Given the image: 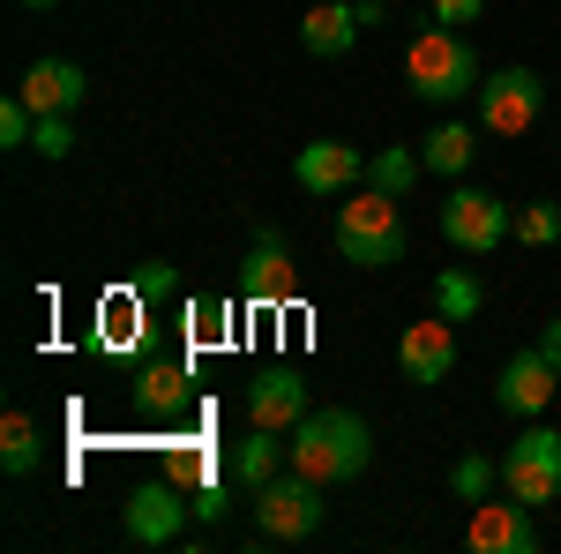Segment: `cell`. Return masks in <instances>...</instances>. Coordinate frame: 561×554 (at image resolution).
<instances>
[{"instance_id": "cell-1", "label": "cell", "mask_w": 561, "mask_h": 554, "mask_svg": "<svg viewBox=\"0 0 561 554\" xmlns=\"http://www.w3.org/2000/svg\"><path fill=\"white\" fill-rule=\"evenodd\" d=\"M285 465L314 479V487H345L359 472L375 465V427L345 412V405H330V412H307L293 434H285Z\"/></svg>"}, {"instance_id": "cell-2", "label": "cell", "mask_w": 561, "mask_h": 554, "mask_svg": "<svg viewBox=\"0 0 561 554\" xmlns=\"http://www.w3.org/2000/svg\"><path fill=\"white\" fill-rule=\"evenodd\" d=\"M404 83H412L420 105H465V98H479L486 68H479L465 31L427 23V31H412V45H404Z\"/></svg>"}, {"instance_id": "cell-3", "label": "cell", "mask_w": 561, "mask_h": 554, "mask_svg": "<svg viewBox=\"0 0 561 554\" xmlns=\"http://www.w3.org/2000/svg\"><path fill=\"white\" fill-rule=\"evenodd\" d=\"M404 240H412V225H404V195L352 188L345 211H337V256L359 262V270H389V262H404Z\"/></svg>"}, {"instance_id": "cell-4", "label": "cell", "mask_w": 561, "mask_h": 554, "mask_svg": "<svg viewBox=\"0 0 561 554\" xmlns=\"http://www.w3.org/2000/svg\"><path fill=\"white\" fill-rule=\"evenodd\" d=\"M322 495H330V487H314V479H300V472L285 465L270 487H255V540H270V547H300V540H314L322 517H330Z\"/></svg>"}, {"instance_id": "cell-5", "label": "cell", "mask_w": 561, "mask_h": 554, "mask_svg": "<svg viewBox=\"0 0 561 554\" xmlns=\"http://www.w3.org/2000/svg\"><path fill=\"white\" fill-rule=\"evenodd\" d=\"M502 495H517L531 510L561 502V427H524L517 442L502 450Z\"/></svg>"}, {"instance_id": "cell-6", "label": "cell", "mask_w": 561, "mask_h": 554, "mask_svg": "<svg viewBox=\"0 0 561 554\" xmlns=\"http://www.w3.org/2000/svg\"><path fill=\"white\" fill-rule=\"evenodd\" d=\"M187 524H195V510H187V495H180L173 472H165V479H142V487L128 495V510H121L128 547H180Z\"/></svg>"}, {"instance_id": "cell-7", "label": "cell", "mask_w": 561, "mask_h": 554, "mask_svg": "<svg viewBox=\"0 0 561 554\" xmlns=\"http://www.w3.org/2000/svg\"><path fill=\"white\" fill-rule=\"evenodd\" d=\"M510 217H517V211H510L502 195H486V188H465V180H457V188L442 195V240L465 248V256H494V248L510 240Z\"/></svg>"}, {"instance_id": "cell-8", "label": "cell", "mask_w": 561, "mask_h": 554, "mask_svg": "<svg viewBox=\"0 0 561 554\" xmlns=\"http://www.w3.org/2000/svg\"><path fill=\"white\" fill-rule=\"evenodd\" d=\"M539 113H547V76H531V68H494L479 83V128L486 135H524Z\"/></svg>"}, {"instance_id": "cell-9", "label": "cell", "mask_w": 561, "mask_h": 554, "mask_svg": "<svg viewBox=\"0 0 561 554\" xmlns=\"http://www.w3.org/2000/svg\"><path fill=\"white\" fill-rule=\"evenodd\" d=\"M457 360H465V344H457V323H449V315L404 323V338H397V368H404V383H420V389L449 383Z\"/></svg>"}, {"instance_id": "cell-10", "label": "cell", "mask_w": 561, "mask_h": 554, "mask_svg": "<svg viewBox=\"0 0 561 554\" xmlns=\"http://www.w3.org/2000/svg\"><path fill=\"white\" fill-rule=\"evenodd\" d=\"M465 547L472 554H531L539 547V524H531V502H517V495H486V502H472V517H465Z\"/></svg>"}, {"instance_id": "cell-11", "label": "cell", "mask_w": 561, "mask_h": 554, "mask_svg": "<svg viewBox=\"0 0 561 554\" xmlns=\"http://www.w3.org/2000/svg\"><path fill=\"white\" fill-rule=\"evenodd\" d=\"M554 389H561V368L539 352V344H524L517 360L502 368V383H494V405H502L510 420H539V412L554 405Z\"/></svg>"}, {"instance_id": "cell-12", "label": "cell", "mask_w": 561, "mask_h": 554, "mask_svg": "<svg viewBox=\"0 0 561 554\" xmlns=\"http://www.w3.org/2000/svg\"><path fill=\"white\" fill-rule=\"evenodd\" d=\"M293 180H300L307 195H352V188L367 180V158H359L352 143H337V135H322V143H300Z\"/></svg>"}, {"instance_id": "cell-13", "label": "cell", "mask_w": 561, "mask_h": 554, "mask_svg": "<svg viewBox=\"0 0 561 554\" xmlns=\"http://www.w3.org/2000/svg\"><path fill=\"white\" fill-rule=\"evenodd\" d=\"M314 405H307V375L300 368H262L255 383H248V420L255 427H277V434H293Z\"/></svg>"}, {"instance_id": "cell-14", "label": "cell", "mask_w": 561, "mask_h": 554, "mask_svg": "<svg viewBox=\"0 0 561 554\" xmlns=\"http://www.w3.org/2000/svg\"><path fill=\"white\" fill-rule=\"evenodd\" d=\"M240 293H248V307H285L293 299V248L270 225H255V248L240 262Z\"/></svg>"}, {"instance_id": "cell-15", "label": "cell", "mask_w": 561, "mask_h": 554, "mask_svg": "<svg viewBox=\"0 0 561 554\" xmlns=\"http://www.w3.org/2000/svg\"><path fill=\"white\" fill-rule=\"evenodd\" d=\"M195 405V368L187 360H142L135 375V412L142 420H180Z\"/></svg>"}, {"instance_id": "cell-16", "label": "cell", "mask_w": 561, "mask_h": 554, "mask_svg": "<svg viewBox=\"0 0 561 554\" xmlns=\"http://www.w3.org/2000/svg\"><path fill=\"white\" fill-rule=\"evenodd\" d=\"M15 98H23L31 113H76V105L90 98V76L76 68V60H31L23 83H15Z\"/></svg>"}, {"instance_id": "cell-17", "label": "cell", "mask_w": 561, "mask_h": 554, "mask_svg": "<svg viewBox=\"0 0 561 554\" xmlns=\"http://www.w3.org/2000/svg\"><path fill=\"white\" fill-rule=\"evenodd\" d=\"M367 31V15H359V0H322V8H307L300 15V45L314 60H345L352 45Z\"/></svg>"}, {"instance_id": "cell-18", "label": "cell", "mask_w": 561, "mask_h": 554, "mask_svg": "<svg viewBox=\"0 0 561 554\" xmlns=\"http://www.w3.org/2000/svg\"><path fill=\"white\" fill-rule=\"evenodd\" d=\"M98 344H105V352H142V344H150V323H142V293H135V285L98 307Z\"/></svg>"}, {"instance_id": "cell-19", "label": "cell", "mask_w": 561, "mask_h": 554, "mask_svg": "<svg viewBox=\"0 0 561 554\" xmlns=\"http://www.w3.org/2000/svg\"><path fill=\"white\" fill-rule=\"evenodd\" d=\"M420 158H427V172H442V180H465L479 158V135L465 128V121H434L427 143H420Z\"/></svg>"}, {"instance_id": "cell-20", "label": "cell", "mask_w": 561, "mask_h": 554, "mask_svg": "<svg viewBox=\"0 0 561 554\" xmlns=\"http://www.w3.org/2000/svg\"><path fill=\"white\" fill-rule=\"evenodd\" d=\"M277 472H285V434H277V427H255V434L232 450V479L255 495V487H270V479H277Z\"/></svg>"}, {"instance_id": "cell-21", "label": "cell", "mask_w": 561, "mask_h": 554, "mask_svg": "<svg viewBox=\"0 0 561 554\" xmlns=\"http://www.w3.org/2000/svg\"><path fill=\"white\" fill-rule=\"evenodd\" d=\"M180 323H187V352H217V344H232V299L195 293L187 307H180Z\"/></svg>"}, {"instance_id": "cell-22", "label": "cell", "mask_w": 561, "mask_h": 554, "mask_svg": "<svg viewBox=\"0 0 561 554\" xmlns=\"http://www.w3.org/2000/svg\"><path fill=\"white\" fill-rule=\"evenodd\" d=\"M38 465H45L38 420H31V412H8V420H0V472H8V479H31Z\"/></svg>"}, {"instance_id": "cell-23", "label": "cell", "mask_w": 561, "mask_h": 554, "mask_svg": "<svg viewBox=\"0 0 561 554\" xmlns=\"http://www.w3.org/2000/svg\"><path fill=\"white\" fill-rule=\"evenodd\" d=\"M427 172V158L420 150H404V143H389V150H375L367 158V188H382V195H412V180Z\"/></svg>"}, {"instance_id": "cell-24", "label": "cell", "mask_w": 561, "mask_h": 554, "mask_svg": "<svg viewBox=\"0 0 561 554\" xmlns=\"http://www.w3.org/2000/svg\"><path fill=\"white\" fill-rule=\"evenodd\" d=\"M479 307H486V285H479L472 270H442V278H434V315H449V323H472Z\"/></svg>"}, {"instance_id": "cell-25", "label": "cell", "mask_w": 561, "mask_h": 554, "mask_svg": "<svg viewBox=\"0 0 561 554\" xmlns=\"http://www.w3.org/2000/svg\"><path fill=\"white\" fill-rule=\"evenodd\" d=\"M494 487H502V465H494V457H472V450H465V457L449 465V495H457V502H486Z\"/></svg>"}, {"instance_id": "cell-26", "label": "cell", "mask_w": 561, "mask_h": 554, "mask_svg": "<svg viewBox=\"0 0 561 554\" xmlns=\"http://www.w3.org/2000/svg\"><path fill=\"white\" fill-rule=\"evenodd\" d=\"M510 240H524V248H554L561 240V211L554 203H524V211L510 217Z\"/></svg>"}, {"instance_id": "cell-27", "label": "cell", "mask_w": 561, "mask_h": 554, "mask_svg": "<svg viewBox=\"0 0 561 554\" xmlns=\"http://www.w3.org/2000/svg\"><path fill=\"white\" fill-rule=\"evenodd\" d=\"M31 150H38V158H53V166H60V158H76V128H68V113H38Z\"/></svg>"}, {"instance_id": "cell-28", "label": "cell", "mask_w": 561, "mask_h": 554, "mask_svg": "<svg viewBox=\"0 0 561 554\" xmlns=\"http://www.w3.org/2000/svg\"><path fill=\"white\" fill-rule=\"evenodd\" d=\"M135 293H142V307H165V299L180 293V270L173 262H142V270H135Z\"/></svg>"}, {"instance_id": "cell-29", "label": "cell", "mask_w": 561, "mask_h": 554, "mask_svg": "<svg viewBox=\"0 0 561 554\" xmlns=\"http://www.w3.org/2000/svg\"><path fill=\"white\" fill-rule=\"evenodd\" d=\"M173 479L180 487H203V479H217V457L203 450V442H187V450L173 457Z\"/></svg>"}, {"instance_id": "cell-30", "label": "cell", "mask_w": 561, "mask_h": 554, "mask_svg": "<svg viewBox=\"0 0 561 554\" xmlns=\"http://www.w3.org/2000/svg\"><path fill=\"white\" fill-rule=\"evenodd\" d=\"M187 510H195V524H225V517H232V502H225V487H217V479H203V487L187 495Z\"/></svg>"}, {"instance_id": "cell-31", "label": "cell", "mask_w": 561, "mask_h": 554, "mask_svg": "<svg viewBox=\"0 0 561 554\" xmlns=\"http://www.w3.org/2000/svg\"><path fill=\"white\" fill-rule=\"evenodd\" d=\"M427 8H434V23L465 31V23H479V8H486V0H427Z\"/></svg>"}, {"instance_id": "cell-32", "label": "cell", "mask_w": 561, "mask_h": 554, "mask_svg": "<svg viewBox=\"0 0 561 554\" xmlns=\"http://www.w3.org/2000/svg\"><path fill=\"white\" fill-rule=\"evenodd\" d=\"M539 352H547V360L561 368V323H547V330H539Z\"/></svg>"}, {"instance_id": "cell-33", "label": "cell", "mask_w": 561, "mask_h": 554, "mask_svg": "<svg viewBox=\"0 0 561 554\" xmlns=\"http://www.w3.org/2000/svg\"><path fill=\"white\" fill-rule=\"evenodd\" d=\"M15 8H31V15H45V8H60V0H15Z\"/></svg>"}, {"instance_id": "cell-34", "label": "cell", "mask_w": 561, "mask_h": 554, "mask_svg": "<svg viewBox=\"0 0 561 554\" xmlns=\"http://www.w3.org/2000/svg\"><path fill=\"white\" fill-rule=\"evenodd\" d=\"M554 83H561V76H554Z\"/></svg>"}]
</instances>
